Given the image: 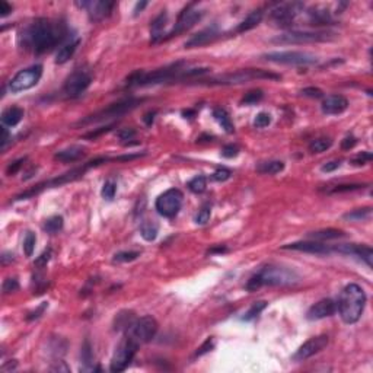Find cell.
<instances>
[{"label":"cell","mask_w":373,"mask_h":373,"mask_svg":"<svg viewBox=\"0 0 373 373\" xmlns=\"http://www.w3.org/2000/svg\"><path fill=\"white\" fill-rule=\"evenodd\" d=\"M137 349H139V343L133 337H125L124 340L117 346L115 352L112 354L111 366H109L111 372L120 373L125 371L127 366L134 359Z\"/></svg>","instance_id":"obj_7"},{"label":"cell","mask_w":373,"mask_h":373,"mask_svg":"<svg viewBox=\"0 0 373 373\" xmlns=\"http://www.w3.org/2000/svg\"><path fill=\"white\" fill-rule=\"evenodd\" d=\"M299 281L296 271L280 266H267L252 276L247 283V290L255 291L263 286H290Z\"/></svg>","instance_id":"obj_2"},{"label":"cell","mask_w":373,"mask_h":373,"mask_svg":"<svg viewBox=\"0 0 373 373\" xmlns=\"http://www.w3.org/2000/svg\"><path fill=\"white\" fill-rule=\"evenodd\" d=\"M303 96H308V98H315V99H318V98H322L324 96V92L321 91V89H318V88H305V89H302V92H300Z\"/></svg>","instance_id":"obj_47"},{"label":"cell","mask_w":373,"mask_h":373,"mask_svg":"<svg viewBox=\"0 0 373 373\" xmlns=\"http://www.w3.org/2000/svg\"><path fill=\"white\" fill-rule=\"evenodd\" d=\"M91 82H92V76L89 72L82 70V69L76 70L67 78V81L63 86V93L67 98H78L89 88Z\"/></svg>","instance_id":"obj_13"},{"label":"cell","mask_w":373,"mask_h":373,"mask_svg":"<svg viewBox=\"0 0 373 373\" xmlns=\"http://www.w3.org/2000/svg\"><path fill=\"white\" fill-rule=\"evenodd\" d=\"M349 108V101L343 95H330L324 98L321 109L327 115H338Z\"/></svg>","instance_id":"obj_20"},{"label":"cell","mask_w":373,"mask_h":373,"mask_svg":"<svg viewBox=\"0 0 373 373\" xmlns=\"http://www.w3.org/2000/svg\"><path fill=\"white\" fill-rule=\"evenodd\" d=\"M117 136H118V139L120 140H133L134 139V136H136V130L134 128H131V127H128V128H121L118 133H117Z\"/></svg>","instance_id":"obj_48"},{"label":"cell","mask_w":373,"mask_h":373,"mask_svg":"<svg viewBox=\"0 0 373 373\" xmlns=\"http://www.w3.org/2000/svg\"><path fill=\"white\" fill-rule=\"evenodd\" d=\"M267 308V302H255L251 308H249V311L245 313V316L242 318L244 321H251V319H254V318H257L261 312L264 311Z\"/></svg>","instance_id":"obj_37"},{"label":"cell","mask_w":373,"mask_h":373,"mask_svg":"<svg viewBox=\"0 0 373 373\" xmlns=\"http://www.w3.org/2000/svg\"><path fill=\"white\" fill-rule=\"evenodd\" d=\"M155 111H152V112H147V114H145V117H143V121H145L146 124L147 125H152V123H153V118H155Z\"/></svg>","instance_id":"obj_60"},{"label":"cell","mask_w":373,"mask_h":373,"mask_svg":"<svg viewBox=\"0 0 373 373\" xmlns=\"http://www.w3.org/2000/svg\"><path fill=\"white\" fill-rule=\"evenodd\" d=\"M23 117V109L18 108V106H10L7 109L3 111L1 114V123L6 127H15L16 124H19Z\"/></svg>","instance_id":"obj_24"},{"label":"cell","mask_w":373,"mask_h":373,"mask_svg":"<svg viewBox=\"0 0 373 373\" xmlns=\"http://www.w3.org/2000/svg\"><path fill=\"white\" fill-rule=\"evenodd\" d=\"M335 38V34L331 31H290L284 32L271 42L276 44H311V42H325Z\"/></svg>","instance_id":"obj_5"},{"label":"cell","mask_w":373,"mask_h":373,"mask_svg":"<svg viewBox=\"0 0 373 373\" xmlns=\"http://www.w3.org/2000/svg\"><path fill=\"white\" fill-rule=\"evenodd\" d=\"M166 19H168V15L165 12H162L155 21L152 22V26H150V34H152V42H159L164 40V29H165L166 25Z\"/></svg>","instance_id":"obj_25"},{"label":"cell","mask_w":373,"mask_h":373,"mask_svg":"<svg viewBox=\"0 0 373 373\" xmlns=\"http://www.w3.org/2000/svg\"><path fill=\"white\" fill-rule=\"evenodd\" d=\"M206 186H207V180L206 177L203 175H197L194 177L189 183H188V188L189 191H192L194 194H201L206 191Z\"/></svg>","instance_id":"obj_34"},{"label":"cell","mask_w":373,"mask_h":373,"mask_svg":"<svg viewBox=\"0 0 373 373\" xmlns=\"http://www.w3.org/2000/svg\"><path fill=\"white\" fill-rule=\"evenodd\" d=\"M230 177H232V172L229 171L228 168H217V169L213 172L211 180L219 181V183H223V181H228Z\"/></svg>","instance_id":"obj_43"},{"label":"cell","mask_w":373,"mask_h":373,"mask_svg":"<svg viewBox=\"0 0 373 373\" xmlns=\"http://www.w3.org/2000/svg\"><path fill=\"white\" fill-rule=\"evenodd\" d=\"M83 155H85V149L83 147H81V146H70V147H66V149L59 150L54 155V159L59 161V162L69 164V162L79 161L81 158H83Z\"/></svg>","instance_id":"obj_22"},{"label":"cell","mask_w":373,"mask_h":373,"mask_svg":"<svg viewBox=\"0 0 373 373\" xmlns=\"http://www.w3.org/2000/svg\"><path fill=\"white\" fill-rule=\"evenodd\" d=\"M63 228V217L62 216H53L44 223V230L47 233H57Z\"/></svg>","instance_id":"obj_36"},{"label":"cell","mask_w":373,"mask_h":373,"mask_svg":"<svg viewBox=\"0 0 373 373\" xmlns=\"http://www.w3.org/2000/svg\"><path fill=\"white\" fill-rule=\"evenodd\" d=\"M67 38V26L59 21L37 19L26 26L19 35L21 45L37 54L45 53Z\"/></svg>","instance_id":"obj_1"},{"label":"cell","mask_w":373,"mask_h":373,"mask_svg":"<svg viewBox=\"0 0 373 373\" xmlns=\"http://www.w3.org/2000/svg\"><path fill=\"white\" fill-rule=\"evenodd\" d=\"M363 186H362V184H340V186H335L331 189H328V192H332V194H335V192H347V191L360 189Z\"/></svg>","instance_id":"obj_45"},{"label":"cell","mask_w":373,"mask_h":373,"mask_svg":"<svg viewBox=\"0 0 373 373\" xmlns=\"http://www.w3.org/2000/svg\"><path fill=\"white\" fill-rule=\"evenodd\" d=\"M357 143V139L356 137H353V136H349V137H346L343 142H341V147L344 149V150H350L353 149L354 146Z\"/></svg>","instance_id":"obj_54"},{"label":"cell","mask_w":373,"mask_h":373,"mask_svg":"<svg viewBox=\"0 0 373 373\" xmlns=\"http://www.w3.org/2000/svg\"><path fill=\"white\" fill-rule=\"evenodd\" d=\"M270 123H271V115L269 112H260L255 120H254V125L257 128H264V127H269Z\"/></svg>","instance_id":"obj_44"},{"label":"cell","mask_w":373,"mask_h":373,"mask_svg":"<svg viewBox=\"0 0 373 373\" xmlns=\"http://www.w3.org/2000/svg\"><path fill=\"white\" fill-rule=\"evenodd\" d=\"M50 258H51V249H47V251H44L41 255L37 258L35 266H37V267H44V266H47V263L50 261Z\"/></svg>","instance_id":"obj_52"},{"label":"cell","mask_w":373,"mask_h":373,"mask_svg":"<svg viewBox=\"0 0 373 373\" xmlns=\"http://www.w3.org/2000/svg\"><path fill=\"white\" fill-rule=\"evenodd\" d=\"M25 162V158L23 159H18V161H15L12 165H9L7 166V169H6V174L7 175H15L19 169L22 168V164Z\"/></svg>","instance_id":"obj_53"},{"label":"cell","mask_w":373,"mask_h":373,"mask_svg":"<svg viewBox=\"0 0 373 373\" xmlns=\"http://www.w3.org/2000/svg\"><path fill=\"white\" fill-rule=\"evenodd\" d=\"M372 159H373L372 153H369V152H363L362 155H359V156H356V158L353 159V164H354V165H365V164L371 162Z\"/></svg>","instance_id":"obj_51"},{"label":"cell","mask_w":373,"mask_h":373,"mask_svg":"<svg viewBox=\"0 0 373 373\" xmlns=\"http://www.w3.org/2000/svg\"><path fill=\"white\" fill-rule=\"evenodd\" d=\"M264 60L289 66H311L318 62V57L306 51H273L263 56Z\"/></svg>","instance_id":"obj_9"},{"label":"cell","mask_w":373,"mask_h":373,"mask_svg":"<svg viewBox=\"0 0 373 373\" xmlns=\"http://www.w3.org/2000/svg\"><path fill=\"white\" fill-rule=\"evenodd\" d=\"M115 191H117V184H115V181H114V180H108V181H105L101 194H102V197H104L105 200H112L114 195H115Z\"/></svg>","instance_id":"obj_41"},{"label":"cell","mask_w":373,"mask_h":373,"mask_svg":"<svg viewBox=\"0 0 373 373\" xmlns=\"http://www.w3.org/2000/svg\"><path fill=\"white\" fill-rule=\"evenodd\" d=\"M337 311V305L331 299H322L319 302H316L315 305H312L309 311L306 313V318L309 321H318V319H324L334 315V312Z\"/></svg>","instance_id":"obj_18"},{"label":"cell","mask_w":373,"mask_h":373,"mask_svg":"<svg viewBox=\"0 0 373 373\" xmlns=\"http://www.w3.org/2000/svg\"><path fill=\"white\" fill-rule=\"evenodd\" d=\"M257 79H280V76L266 72V70H260V69H244V70H238L229 75L219 76L216 79H211L208 83L210 85H241V83L257 81Z\"/></svg>","instance_id":"obj_6"},{"label":"cell","mask_w":373,"mask_h":373,"mask_svg":"<svg viewBox=\"0 0 373 373\" xmlns=\"http://www.w3.org/2000/svg\"><path fill=\"white\" fill-rule=\"evenodd\" d=\"M305 9V4L300 1H286L279 3L270 9V21L277 26H290L296 16Z\"/></svg>","instance_id":"obj_8"},{"label":"cell","mask_w":373,"mask_h":373,"mask_svg":"<svg viewBox=\"0 0 373 373\" xmlns=\"http://www.w3.org/2000/svg\"><path fill=\"white\" fill-rule=\"evenodd\" d=\"M263 96H264V93H263V91H260V89H255V91H249L248 93L242 98V101H241V104L242 105H252V104H257V102H260L261 99H263Z\"/></svg>","instance_id":"obj_39"},{"label":"cell","mask_w":373,"mask_h":373,"mask_svg":"<svg viewBox=\"0 0 373 373\" xmlns=\"http://www.w3.org/2000/svg\"><path fill=\"white\" fill-rule=\"evenodd\" d=\"M183 200H184L183 192L180 189H177V188H171V189L165 191L164 194H161L156 198L155 207H156L158 213L161 216L174 217L183 206Z\"/></svg>","instance_id":"obj_11"},{"label":"cell","mask_w":373,"mask_h":373,"mask_svg":"<svg viewBox=\"0 0 373 373\" xmlns=\"http://www.w3.org/2000/svg\"><path fill=\"white\" fill-rule=\"evenodd\" d=\"M146 4H147L146 1H142V3H137V4H136V7H134V16H137V15L145 9Z\"/></svg>","instance_id":"obj_61"},{"label":"cell","mask_w":373,"mask_h":373,"mask_svg":"<svg viewBox=\"0 0 373 373\" xmlns=\"http://www.w3.org/2000/svg\"><path fill=\"white\" fill-rule=\"evenodd\" d=\"M81 360H82V371H96L93 368V350L89 340H85L81 350Z\"/></svg>","instance_id":"obj_28"},{"label":"cell","mask_w":373,"mask_h":373,"mask_svg":"<svg viewBox=\"0 0 373 373\" xmlns=\"http://www.w3.org/2000/svg\"><path fill=\"white\" fill-rule=\"evenodd\" d=\"M35 244H37V236L32 232H26L25 239H23V251L26 254V257H31L34 249H35Z\"/></svg>","instance_id":"obj_38"},{"label":"cell","mask_w":373,"mask_h":373,"mask_svg":"<svg viewBox=\"0 0 373 373\" xmlns=\"http://www.w3.org/2000/svg\"><path fill=\"white\" fill-rule=\"evenodd\" d=\"M140 257V252L137 251H125V252H118L114 255V261L115 263H130L134 261Z\"/></svg>","instance_id":"obj_40"},{"label":"cell","mask_w":373,"mask_h":373,"mask_svg":"<svg viewBox=\"0 0 373 373\" xmlns=\"http://www.w3.org/2000/svg\"><path fill=\"white\" fill-rule=\"evenodd\" d=\"M201 16H203V12H200V10H197V9H194L192 6H188L186 7L181 13H180V16H178V19L175 22V26L168 32L165 35V38H164V41L168 40V38H171V37H174V35H180V34H183V32H186L188 31L189 28H192L197 22L201 19Z\"/></svg>","instance_id":"obj_14"},{"label":"cell","mask_w":373,"mask_h":373,"mask_svg":"<svg viewBox=\"0 0 373 373\" xmlns=\"http://www.w3.org/2000/svg\"><path fill=\"white\" fill-rule=\"evenodd\" d=\"M371 214H372V208L371 207L357 208V210H353L350 213H346L344 219L346 220H365V219H369Z\"/></svg>","instance_id":"obj_35"},{"label":"cell","mask_w":373,"mask_h":373,"mask_svg":"<svg viewBox=\"0 0 373 373\" xmlns=\"http://www.w3.org/2000/svg\"><path fill=\"white\" fill-rule=\"evenodd\" d=\"M210 216H211V208H210L208 204H206V206H203L198 210V213L195 216V223L197 225H206L210 220Z\"/></svg>","instance_id":"obj_42"},{"label":"cell","mask_w":373,"mask_h":373,"mask_svg":"<svg viewBox=\"0 0 373 373\" xmlns=\"http://www.w3.org/2000/svg\"><path fill=\"white\" fill-rule=\"evenodd\" d=\"M340 166H341V162H340V161H332V162L325 164L321 169H322V172H332V171L338 169Z\"/></svg>","instance_id":"obj_56"},{"label":"cell","mask_w":373,"mask_h":373,"mask_svg":"<svg viewBox=\"0 0 373 373\" xmlns=\"http://www.w3.org/2000/svg\"><path fill=\"white\" fill-rule=\"evenodd\" d=\"M312 239L316 241H330V239H337V238H343L344 232L340 229H322V230H316V232H311L308 235Z\"/></svg>","instance_id":"obj_29"},{"label":"cell","mask_w":373,"mask_h":373,"mask_svg":"<svg viewBox=\"0 0 373 373\" xmlns=\"http://www.w3.org/2000/svg\"><path fill=\"white\" fill-rule=\"evenodd\" d=\"M213 117H214V120L219 123V125H222V128H223L226 133H233V131H235L233 123H232L229 114L226 112V109H223V108H214V109H213Z\"/></svg>","instance_id":"obj_30"},{"label":"cell","mask_w":373,"mask_h":373,"mask_svg":"<svg viewBox=\"0 0 373 373\" xmlns=\"http://www.w3.org/2000/svg\"><path fill=\"white\" fill-rule=\"evenodd\" d=\"M283 169H284V164L281 161H267V162H261L257 166V171L264 175H276L281 172Z\"/></svg>","instance_id":"obj_31"},{"label":"cell","mask_w":373,"mask_h":373,"mask_svg":"<svg viewBox=\"0 0 373 373\" xmlns=\"http://www.w3.org/2000/svg\"><path fill=\"white\" fill-rule=\"evenodd\" d=\"M42 76V66L35 64L28 69H23L19 73L15 75V78L9 82V89L13 93H19L23 91H28L34 88L37 83L40 82Z\"/></svg>","instance_id":"obj_10"},{"label":"cell","mask_w":373,"mask_h":373,"mask_svg":"<svg viewBox=\"0 0 373 373\" xmlns=\"http://www.w3.org/2000/svg\"><path fill=\"white\" fill-rule=\"evenodd\" d=\"M79 44H81L79 38H75V40H70L69 42H66L56 54V63L57 64H64L66 62H69L73 57L75 51L78 50Z\"/></svg>","instance_id":"obj_23"},{"label":"cell","mask_w":373,"mask_h":373,"mask_svg":"<svg viewBox=\"0 0 373 373\" xmlns=\"http://www.w3.org/2000/svg\"><path fill=\"white\" fill-rule=\"evenodd\" d=\"M0 140H1V149H4L7 145V140H9V131L6 128V125L1 127V139Z\"/></svg>","instance_id":"obj_59"},{"label":"cell","mask_w":373,"mask_h":373,"mask_svg":"<svg viewBox=\"0 0 373 373\" xmlns=\"http://www.w3.org/2000/svg\"><path fill=\"white\" fill-rule=\"evenodd\" d=\"M219 37V32L214 26L211 28H206L203 31H200L198 34L192 35L188 41L186 42V48H195V47H201L206 45L208 42L214 41Z\"/></svg>","instance_id":"obj_21"},{"label":"cell","mask_w":373,"mask_h":373,"mask_svg":"<svg viewBox=\"0 0 373 373\" xmlns=\"http://www.w3.org/2000/svg\"><path fill=\"white\" fill-rule=\"evenodd\" d=\"M211 349H213V340H211V338H208L207 341H206V343H204V344H203V346L197 350L195 356H203L204 353L210 352Z\"/></svg>","instance_id":"obj_55"},{"label":"cell","mask_w":373,"mask_h":373,"mask_svg":"<svg viewBox=\"0 0 373 373\" xmlns=\"http://www.w3.org/2000/svg\"><path fill=\"white\" fill-rule=\"evenodd\" d=\"M78 6L88 12L91 21L101 22L111 15L115 3L108 0H91V1H79Z\"/></svg>","instance_id":"obj_15"},{"label":"cell","mask_w":373,"mask_h":373,"mask_svg":"<svg viewBox=\"0 0 373 373\" xmlns=\"http://www.w3.org/2000/svg\"><path fill=\"white\" fill-rule=\"evenodd\" d=\"M19 289V283L16 279H6L4 283H3V291L4 293H12V291H16Z\"/></svg>","instance_id":"obj_49"},{"label":"cell","mask_w":373,"mask_h":373,"mask_svg":"<svg viewBox=\"0 0 373 373\" xmlns=\"http://www.w3.org/2000/svg\"><path fill=\"white\" fill-rule=\"evenodd\" d=\"M261 21H263V10H254V12H251L248 16L238 25L236 32H247L249 29L255 28Z\"/></svg>","instance_id":"obj_26"},{"label":"cell","mask_w":373,"mask_h":373,"mask_svg":"<svg viewBox=\"0 0 373 373\" xmlns=\"http://www.w3.org/2000/svg\"><path fill=\"white\" fill-rule=\"evenodd\" d=\"M238 153H239V147L235 145H226L222 149V156L228 158V159L238 156Z\"/></svg>","instance_id":"obj_50"},{"label":"cell","mask_w":373,"mask_h":373,"mask_svg":"<svg viewBox=\"0 0 373 373\" xmlns=\"http://www.w3.org/2000/svg\"><path fill=\"white\" fill-rule=\"evenodd\" d=\"M308 15H309V21L313 25H328L332 21L328 9H324V7H313L311 12H308Z\"/></svg>","instance_id":"obj_27"},{"label":"cell","mask_w":373,"mask_h":373,"mask_svg":"<svg viewBox=\"0 0 373 373\" xmlns=\"http://www.w3.org/2000/svg\"><path fill=\"white\" fill-rule=\"evenodd\" d=\"M334 252H340V254H346V255H354L359 257L360 260H363L366 263L368 267H372V258L373 252L371 247L368 245H338V247H332Z\"/></svg>","instance_id":"obj_17"},{"label":"cell","mask_w":373,"mask_h":373,"mask_svg":"<svg viewBox=\"0 0 373 373\" xmlns=\"http://www.w3.org/2000/svg\"><path fill=\"white\" fill-rule=\"evenodd\" d=\"M114 127V124H108L105 125V127H99V128H96V130H93V131H91V133H86L83 137L85 139H91V140H95V139H98L99 136H102L104 133H108L111 128Z\"/></svg>","instance_id":"obj_46"},{"label":"cell","mask_w":373,"mask_h":373,"mask_svg":"<svg viewBox=\"0 0 373 373\" xmlns=\"http://www.w3.org/2000/svg\"><path fill=\"white\" fill-rule=\"evenodd\" d=\"M328 335H318L313 337L311 340H308L305 344H302L299 347V350L293 354V360L294 362H303L308 360L309 357L318 354L319 352H322L327 346H328Z\"/></svg>","instance_id":"obj_16"},{"label":"cell","mask_w":373,"mask_h":373,"mask_svg":"<svg viewBox=\"0 0 373 373\" xmlns=\"http://www.w3.org/2000/svg\"><path fill=\"white\" fill-rule=\"evenodd\" d=\"M142 102H143V99H139V98H128V99H124V101H120V102L109 105V106H106V108L92 114V115H88L86 118L81 120L78 123V125L92 124V123H99V121L118 118V117L124 115L127 112H130L131 109H134L137 105H140Z\"/></svg>","instance_id":"obj_4"},{"label":"cell","mask_w":373,"mask_h":373,"mask_svg":"<svg viewBox=\"0 0 373 373\" xmlns=\"http://www.w3.org/2000/svg\"><path fill=\"white\" fill-rule=\"evenodd\" d=\"M140 235L145 241H155L158 236V226L152 222H143L140 226Z\"/></svg>","instance_id":"obj_33"},{"label":"cell","mask_w":373,"mask_h":373,"mask_svg":"<svg viewBox=\"0 0 373 373\" xmlns=\"http://www.w3.org/2000/svg\"><path fill=\"white\" fill-rule=\"evenodd\" d=\"M332 146V140L328 137H318L309 143V152L312 153H322L327 152Z\"/></svg>","instance_id":"obj_32"},{"label":"cell","mask_w":373,"mask_h":373,"mask_svg":"<svg viewBox=\"0 0 373 373\" xmlns=\"http://www.w3.org/2000/svg\"><path fill=\"white\" fill-rule=\"evenodd\" d=\"M158 321L150 316V315H146V316H142L139 319H136L131 327H130V331H131V335L139 344L140 343H149L155 338L156 332H158Z\"/></svg>","instance_id":"obj_12"},{"label":"cell","mask_w":373,"mask_h":373,"mask_svg":"<svg viewBox=\"0 0 373 373\" xmlns=\"http://www.w3.org/2000/svg\"><path fill=\"white\" fill-rule=\"evenodd\" d=\"M10 12H12V6L7 1L1 0L0 1V16H7Z\"/></svg>","instance_id":"obj_57"},{"label":"cell","mask_w":373,"mask_h":373,"mask_svg":"<svg viewBox=\"0 0 373 373\" xmlns=\"http://www.w3.org/2000/svg\"><path fill=\"white\" fill-rule=\"evenodd\" d=\"M226 251V248L225 247H222V248H216V249H210V252L213 254V252H225Z\"/></svg>","instance_id":"obj_62"},{"label":"cell","mask_w":373,"mask_h":373,"mask_svg":"<svg viewBox=\"0 0 373 373\" xmlns=\"http://www.w3.org/2000/svg\"><path fill=\"white\" fill-rule=\"evenodd\" d=\"M366 306V293L359 284H347L338 300V311L341 319L346 324H356L365 311Z\"/></svg>","instance_id":"obj_3"},{"label":"cell","mask_w":373,"mask_h":373,"mask_svg":"<svg viewBox=\"0 0 373 373\" xmlns=\"http://www.w3.org/2000/svg\"><path fill=\"white\" fill-rule=\"evenodd\" d=\"M47 306H48V303H45V302H44V303H42L41 306H40V308H38L37 311H34L32 313H29V316H28V321H32V319H37V318H40V316H41V313L44 312V309H45Z\"/></svg>","instance_id":"obj_58"},{"label":"cell","mask_w":373,"mask_h":373,"mask_svg":"<svg viewBox=\"0 0 373 373\" xmlns=\"http://www.w3.org/2000/svg\"><path fill=\"white\" fill-rule=\"evenodd\" d=\"M283 249H293V251H300V252H308V254H316V255H330L334 252L332 247L324 245L321 242H294V244H289V245H283Z\"/></svg>","instance_id":"obj_19"}]
</instances>
